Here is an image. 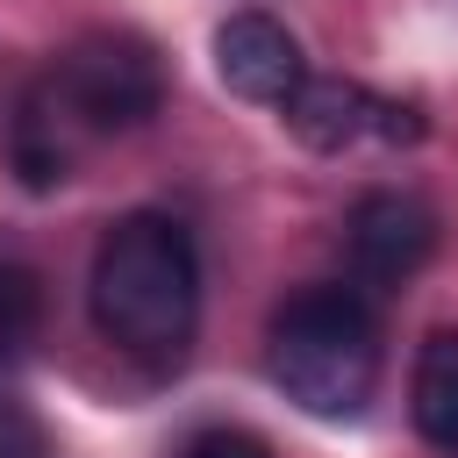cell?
Instances as JSON below:
<instances>
[{
  "mask_svg": "<svg viewBox=\"0 0 458 458\" xmlns=\"http://www.w3.org/2000/svg\"><path fill=\"white\" fill-rule=\"evenodd\" d=\"M157 107H165V57L143 36L100 29V36L72 43L14 107L7 150H14L21 186H36V193L64 186L93 143L143 129Z\"/></svg>",
  "mask_w": 458,
  "mask_h": 458,
  "instance_id": "obj_1",
  "label": "cell"
},
{
  "mask_svg": "<svg viewBox=\"0 0 458 458\" xmlns=\"http://www.w3.org/2000/svg\"><path fill=\"white\" fill-rule=\"evenodd\" d=\"M86 301L114 351H129L150 372H172L200 329V250H193L186 222H172L157 208L114 215L93 243Z\"/></svg>",
  "mask_w": 458,
  "mask_h": 458,
  "instance_id": "obj_2",
  "label": "cell"
},
{
  "mask_svg": "<svg viewBox=\"0 0 458 458\" xmlns=\"http://www.w3.org/2000/svg\"><path fill=\"white\" fill-rule=\"evenodd\" d=\"M265 365L315 422H358L379 394V315L358 286H301L265 336Z\"/></svg>",
  "mask_w": 458,
  "mask_h": 458,
  "instance_id": "obj_3",
  "label": "cell"
},
{
  "mask_svg": "<svg viewBox=\"0 0 458 458\" xmlns=\"http://www.w3.org/2000/svg\"><path fill=\"white\" fill-rule=\"evenodd\" d=\"M437 250V215L415 200V193H358L351 215H344V258H351V286L365 293H386V286H408Z\"/></svg>",
  "mask_w": 458,
  "mask_h": 458,
  "instance_id": "obj_4",
  "label": "cell"
},
{
  "mask_svg": "<svg viewBox=\"0 0 458 458\" xmlns=\"http://www.w3.org/2000/svg\"><path fill=\"white\" fill-rule=\"evenodd\" d=\"M279 114L308 150H351L365 136H379V143H415L422 136V114L408 100H386L358 79H301Z\"/></svg>",
  "mask_w": 458,
  "mask_h": 458,
  "instance_id": "obj_5",
  "label": "cell"
},
{
  "mask_svg": "<svg viewBox=\"0 0 458 458\" xmlns=\"http://www.w3.org/2000/svg\"><path fill=\"white\" fill-rule=\"evenodd\" d=\"M215 79H222L236 100L286 107V100H293V86L308 79V57H301V43H293V29H286V21H272V14H258V7H243V14H229V21L215 29Z\"/></svg>",
  "mask_w": 458,
  "mask_h": 458,
  "instance_id": "obj_6",
  "label": "cell"
},
{
  "mask_svg": "<svg viewBox=\"0 0 458 458\" xmlns=\"http://www.w3.org/2000/svg\"><path fill=\"white\" fill-rule=\"evenodd\" d=\"M408 415L422 429V444H437L444 458H458V329H429L408 372Z\"/></svg>",
  "mask_w": 458,
  "mask_h": 458,
  "instance_id": "obj_7",
  "label": "cell"
},
{
  "mask_svg": "<svg viewBox=\"0 0 458 458\" xmlns=\"http://www.w3.org/2000/svg\"><path fill=\"white\" fill-rule=\"evenodd\" d=\"M36 329H43V279L36 265L0 250V365H14L36 344Z\"/></svg>",
  "mask_w": 458,
  "mask_h": 458,
  "instance_id": "obj_8",
  "label": "cell"
},
{
  "mask_svg": "<svg viewBox=\"0 0 458 458\" xmlns=\"http://www.w3.org/2000/svg\"><path fill=\"white\" fill-rule=\"evenodd\" d=\"M0 458H57L50 451V429L36 422L29 401H7L0 394Z\"/></svg>",
  "mask_w": 458,
  "mask_h": 458,
  "instance_id": "obj_9",
  "label": "cell"
},
{
  "mask_svg": "<svg viewBox=\"0 0 458 458\" xmlns=\"http://www.w3.org/2000/svg\"><path fill=\"white\" fill-rule=\"evenodd\" d=\"M179 458H272V444L265 437H250V429H200V437H186V451Z\"/></svg>",
  "mask_w": 458,
  "mask_h": 458,
  "instance_id": "obj_10",
  "label": "cell"
}]
</instances>
